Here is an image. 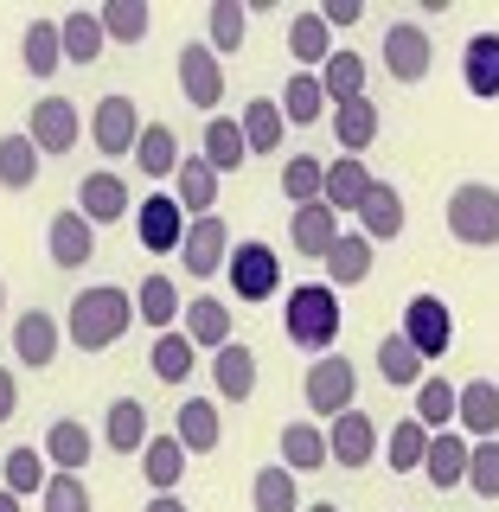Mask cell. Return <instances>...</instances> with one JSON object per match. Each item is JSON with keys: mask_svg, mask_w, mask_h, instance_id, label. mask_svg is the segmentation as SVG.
Here are the masks:
<instances>
[{"mask_svg": "<svg viewBox=\"0 0 499 512\" xmlns=\"http://www.w3.org/2000/svg\"><path fill=\"white\" fill-rule=\"evenodd\" d=\"M64 327H71L77 352H103L135 327V295L116 288V282H96V288H84V295L71 301V320H64Z\"/></svg>", "mask_w": 499, "mask_h": 512, "instance_id": "1", "label": "cell"}, {"mask_svg": "<svg viewBox=\"0 0 499 512\" xmlns=\"http://www.w3.org/2000/svg\"><path fill=\"white\" fill-rule=\"evenodd\" d=\"M282 327H288V340H295V346L327 352L333 340H340V288H327V282H301V288H288Z\"/></svg>", "mask_w": 499, "mask_h": 512, "instance_id": "2", "label": "cell"}, {"mask_svg": "<svg viewBox=\"0 0 499 512\" xmlns=\"http://www.w3.org/2000/svg\"><path fill=\"white\" fill-rule=\"evenodd\" d=\"M448 231H455V244H474V250L499 244V186L468 180L448 192Z\"/></svg>", "mask_w": 499, "mask_h": 512, "instance_id": "3", "label": "cell"}, {"mask_svg": "<svg viewBox=\"0 0 499 512\" xmlns=\"http://www.w3.org/2000/svg\"><path fill=\"white\" fill-rule=\"evenodd\" d=\"M186 205L173 199V192H148V205L135 212V231H141V250L148 256H180L186 244Z\"/></svg>", "mask_w": 499, "mask_h": 512, "instance_id": "4", "label": "cell"}, {"mask_svg": "<svg viewBox=\"0 0 499 512\" xmlns=\"http://www.w3.org/2000/svg\"><path fill=\"white\" fill-rule=\"evenodd\" d=\"M224 276H231V288L244 301H269L282 288V256L269 244H231V256H224Z\"/></svg>", "mask_w": 499, "mask_h": 512, "instance_id": "5", "label": "cell"}, {"mask_svg": "<svg viewBox=\"0 0 499 512\" xmlns=\"http://www.w3.org/2000/svg\"><path fill=\"white\" fill-rule=\"evenodd\" d=\"M308 410H320V416H340V410H352L359 404V372H352V359H333V352H320V359L308 365Z\"/></svg>", "mask_w": 499, "mask_h": 512, "instance_id": "6", "label": "cell"}, {"mask_svg": "<svg viewBox=\"0 0 499 512\" xmlns=\"http://www.w3.org/2000/svg\"><path fill=\"white\" fill-rule=\"evenodd\" d=\"M26 135H32V148H39L45 160H52V154H71L77 135H84V116H77L71 96H45V103H32Z\"/></svg>", "mask_w": 499, "mask_h": 512, "instance_id": "7", "label": "cell"}, {"mask_svg": "<svg viewBox=\"0 0 499 512\" xmlns=\"http://www.w3.org/2000/svg\"><path fill=\"white\" fill-rule=\"evenodd\" d=\"M404 340L423 352V359H442V352L455 346V308H448L442 295H410V308H404Z\"/></svg>", "mask_w": 499, "mask_h": 512, "instance_id": "8", "label": "cell"}, {"mask_svg": "<svg viewBox=\"0 0 499 512\" xmlns=\"http://www.w3.org/2000/svg\"><path fill=\"white\" fill-rule=\"evenodd\" d=\"M90 141H96V154H128V160H135V141H141L135 96H103L96 116H90Z\"/></svg>", "mask_w": 499, "mask_h": 512, "instance_id": "9", "label": "cell"}, {"mask_svg": "<svg viewBox=\"0 0 499 512\" xmlns=\"http://www.w3.org/2000/svg\"><path fill=\"white\" fill-rule=\"evenodd\" d=\"M429 58H436V45H429V32L416 20H397L391 32H384V71H391L397 84H423Z\"/></svg>", "mask_w": 499, "mask_h": 512, "instance_id": "10", "label": "cell"}, {"mask_svg": "<svg viewBox=\"0 0 499 512\" xmlns=\"http://www.w3.org/2000/svg\"><path fill=\"white\" fill-rule=\"evenodd\" d=\"M180 90H186L192 109H218L224 103V64H218L212 45H199V39L180 45Z\"/></svg>", "mask_w": 499, "mask_h": 512, "instance_id": "11", "label": "cell"}, {"mask_svg": "<svg viewBox=\"0 0 499 512\" xmlns=\"http://www.w3.org/2000/svg\"><path fill=\"white\" fill-rule=\"evenodd\" d=\"M359 237H372V244H391V237H404V218H410V205H404V192H397L391 180H372V192L359 199Z\"/></svg>", "mask_w": 499, "mask_h": 512, "instance_id": "12", "label": "cell"}, {"mask_svg": "<svg viewBox=\"0 0 499 512\" xmlns=\"http://www.w3.org/2000/svg\"><path fill=\"white\" fill-rule=\"evenodd\" d=\"M224 256H231V224H224L218 212L192 218L186 224V244H180V263L192 269V276H218Z\"/></svg>", "mask_w": 499, "mask_h": 512, "instance_id": "13", "label": "cell"}, {"mask_svg": "<svg viewBox=\"0 0 499 512\" xmlns=\"http://www.w3.org/2000/svg\"><path fill=\"white\" fill-rule=\"evenodd\" d=\"M327 455L340 461V468H365V461L378 455V423L359 404L340 410V416H333V429H327Z\"/></svg>", "mask_w": 499, "mask_h": 512, "instance_id": "14", "label": "cell"}, {"mask_svg": "<svg viewBox=\"0 0 499 512\" xmlns=\"http://www.w3.org/2000/svg\"><path fill=\"white\" fill-rule=\"evenodd\" d=\"M455 429L461 436H480V442L499 436V384L493 378H468L455 391Z\"/></svg>", "mask_w": 499, "mask_h": 512, "instance_id": "15", "label": "cell"}, {"mask_svg": "<svg viewBox=\"0 0 499 512\" xmlns=\"http://www.w3.org/2000/svg\"><path fill=\"white\" fill-rule=\"evenodd\" d=\"M45 250H52L58 269H84L96 256V224L84 212H58L52 224H45Z\"/></svg>", "mask_w": 499, "mask_h": 512, "instance_id": "16", "label": "cell"}, {"mask_svg": "<svg viewBox=\"0 0 499 512\" xmlns=\"http://www.w3.org/2000/svg\"><path fill=\"white\" fill-rule=\"evenodd\" d=\"M288 244H295L301 256H314V263H327V250L340 244V212H333V205H295Z\"/></svg>", "mask_w": 499, "mask_h": 512, "instance_id": "17", "label": "cell"}, {"mask_svg": "<svg viewBox=\"0 0 499 512\" xmlns=\"http://www.w3.org/2000/svg\"><path fill=\"white\" fill-rule=\"evenodd\" d=\"M468 455H474V442L461 436V429H436L429 436V455H423V474H429V487H461L468 480Z\"/></svg>", "mask_w": 499, "mask_h": 512, "instance_id": "18", "label": "cell"}, {"mask_svg": "<svg viewBox=\"0 0 499 512\" xmlns=\"http://www.w3.org/2000/svg\"><path fill=\"white\" fill-rule=\"evenodd\" d=\"M327 116H333V141H340V148H346L352 160H365V148L378 141V103H372V96H352V103H333Z\"/></svg>", "mask_w": 499, "mask_h": 512, "instance_id": "19", "label": "cell"}, {"mask_svg": "<svg viewBox=\"0 0 499 512\" xmlns=\"http://www.w3.org/2000/svg\"><path fill=\"white\" fill-rule=\"evenodd\" d=\"M77 212H84L96 231H103V224H116L128 212V180H122V173H109V167L90 173V180L77 186Z\"/></svg>", "mask_w": 499, "mask_h": 512, "instance_id": "20", "label": "cell"}, {"mask_svg": "<svg viewBox=\"0 0 499 512\" xmlns=\"http://www.w3.org/2000/svg\"><path fill=\"white\" fill-rule=\"evenodd\" d=\"M13 359H26L32 372H45V365L58 359V320L45 308H32V314L13 320Z\"/></svg>", "mask_w": 499, "mask_h": 512, "instance_id": "21", "label": "cell"}, {"mask_svg": "<svg viewBox=\"0 0 499 512\" xmlns=\"http://www.w3.org/2000/svg\"><path fill=\"white\" fill-rule=\"evenodd\" d=\"M173 436L186 442V455H212L224 442V423H218V404H205V397H186L180 410H173Z\"/></svg>", "mask_w": 499, "mask_h": 512, "instance_id": "22", "label": "cell"}, {"mask_svg": "<svg viewBox=\"0 0 499 512\" xmlns=\"http://www.w3.org/2000/svg\"><path fill=\"white\" fill-rule=\"evenodd\" d=\"M365 192H372V167L352 160V154H340L327 167V180H320V205H333V212H359Z\"/></svg>", "mask_w": 499, "mask_h": 512, "instance_id": "23", "label": "cell"}, {"mask_svg": "<svg viewBox=\"0 0 499 512\" xmlns=\"http://www.w3.org/2000/svg\"><path fill=\"white\" fill-rule=\"evenodd\" d=\"M180 135H173L167 122H141V141H135V167L148 173V180H173L180 173Z\"/></svg>", "mask_w": 499, "mask_h": 512, "instance_id": "24", "label": "cell"}, {"mask_svg": "<svg viewBox=\"0 0 499 512\" xmlns=\"http://www.w3.org/2000/svg\"><path fill=\"white\" fill-rule=\"evenodd\" d=\"M173 199L186 205V218H205L218 205V173H212V160H205V154H186L180 160V173H173Z\"/></svg>", "mask_w": 499, "mask_h": 512, "instance_id": "25", "label": "cell"}, {"mask_svg": "<svg viewBox=\"0 0 499 512\" xmlns=\"http://www.w3.org/2000/svg\"><path fill=\"white\" fill-rule=\"evenodd\" d=\"M103 442L116 448V455H141L148 448V404L141 397H116L103 416Z\"/></svg>", "mask_w": 499, "mask_h": 512, "instance_id": "26", "label": "cell"}, {"mask_svg": "<svg viewBox=\"0 0 499 512\" xmlns=\"http://www.w3.org/2000/svg\"><path fill=\"white\" fill-rule=\"evenodd\" d=\"M212 384H218V397L224 404H244V397L256 391V352L250 346H218V359H212Z\"/></svg>", "mask_w": 499, "mask_h": 512, "instance_id": "27", "label": "cell"}, {"mask_svg": "<svg viewBox=\"0 0 499 512\" xmlns=\"http://www.w3.org/2000/svg\"><path fill=\"white\" fill-rule=\"evenodd\" d=\"M180 333L192 346H231V308L224 301H212V295H199V301H186V314H180Z\"/></svg>", "mask_w": 499, "mask_h": 512, "instance_id": "28", "label": "cell"}, {"mask_svg": "<svg viewBox=\"0 0 499 512\" xmlns=\"http://www.w3.org/2000/svg\"><path fill=\"white\" fill-rule=\"evenodd\" d=\"M90 455H96V436H90L84 423H77V416H58V423L45 429V461H58L64 474H77Z\"/></svg>", "mask_w": 499, "mask_h": 512, "instance_id": "29", "label": "cell"}, {"mask_svg": "<svg viewBox=\"0 0 499 512\" xmlns=\"http://www.w3.org/2000/svg\"><path fill=\"white\" fill-rule=\"evenodd\" d=\"M282 468H295V474H320V468H333V455H327V429H314V423H288V429H282Z\"/></svg>", "mask_w": 499, "mask_h": 512, "instance_id": "30", "label": "cell"}, {"mask_svg": "<svg viewBox=\"0 0 499 512\" xmlns=\"http://www.w3.org/2000/svg\"><path fill=\"white\" fill-rule=\"evenodd\" d=\"M461 84L474 96H499V32H474L461 52Z\"/></svg>", "mask_w": 499, "mask_h": 512, "instance_id": "31", "label": "cell"}, {"mask_svg": "<svg viewBox=\"0 0 499 512\" xmlns=\"http://www.w3.org/2000/svg\"><path fill=\"white\" fill-rule=\"evenodd\" d=\"M58 45H64V64H96V58H103V20H96L90 7L64 13V20H58Z\"/></svg>", "mask_w": 499, "mask_h": 512, "instance_id": "32", "label": "cell"}, {"mask_svg": "<svg viewBox=\"0 0 499 512\" xmlns=\"http://www.w3.org/2000/svg\"><path fill=\"white\" fill-rule=\"evenodd\" d=\"M205 160H212L218 180H224V173H237V167H250V141H244V128H237L231 116L205 122Z\"/></svg>", "mask_w": 499, "mask_h": 512, "instance_id": "33", "label": "cell"}, {"mask_svg": "<svg viewBox=\"0 0 499 512\" xmlns=\"http://www.w3.org/2000/svg\"><path fill=\"white\" fill-rule=\"evenodd\" d=\"M365 276H372V237L340 231V244L327 250V288H359Z\"/></svg>", "mask_w": 499, "mask_h": 512, "instance_id": "34", "label": "cell"}, {"mask_svg": "<svg viewBox=\"0 0 499 512\" xmlns=\"http://www.w3.org/2000/svg\"><path fill=\"white\" fill-rule=\"evenodd\" d=\"M141 474H148L154 493H173L186 474V442L180 436H148V448H141Z\"/></svg>", "mask_w": 499, "mask_h": 512, "instance_id": "35", "label": "cell"}, {"mask_svg": "<svg viewBox=\"0 0 499 512\" xmlns=\"http://www.w3.org/2000/svg\"><path fill=\"white\" fill-rule=\"evenodd\" d=\"M237 128H244V141H250V160H256V154H276V148H282V135H288L282 103H263V96H250V103H244Z\"/></svg>", "mask_w": 499, "mask_h": 512, "instance_id": "36", "label": "cell"}, {"mask_svg": "<svg viewBox=\"0 0 499 512\" xmlns=\"http://www.w3.org/2000/svg\"><path fill=\"white\" fill-rule=\"evenodd\" d=\"M180 314H186V301H180V288H173V276H148V282L135 288V320L173 333V320H180Z\"/></svg>", "mask_w": 499, "mask_h": 512, "instance_id": "37", "label": "cell"}, {"mask_svg": "<svg viewBox=\"0 0 499 512\" xmlns=\"http://www.w3.org/2000/svg\"><path fill=\"white\" fill-rule=\"evenodd\" d=\"M250 506H256V512H301V487H295V468H282V461H269V468H256V480H250Z\"/></svg>", "mask_w": 499, "mask_h": 512, "instance_id": "38", "label": "cell"}, {"mask_svg": "<svg viewBox=\"0 0 499 512\" xmlns=\"http://www.w3.org/2000/svg\"><path fill=\"white\" fill-rule=\"evenodd\" d=\"M96 20H103V39H116V45H141L154 32L148 0H103V7H96Z\"/></svg>", "mask_w": 499, "mask_h": 512, "instance_id": "39", "label": "cell"}, {"mask_svg": "<svg viewBox=\"0 0 499 512\" xmlns=\"http://www.w3.org/2000/svg\"><path fill=\"white\" fill-rule=\"evenodd\" d=\"M378 378L397 384V391H404V384L416 391V384L429 378V372H423V352H416L404 333H384V340H378Z\"/></svg>", "mask_w": 499, "mask_h": 512, "instance_id": "40", "label": "cell"}, {"mask_svg": "<svg viewBox=\"0 0 499 512\" xmlns=\"http://www.w3.org/2000/svg\"><path fill=\"white\" fill-rule=\"evenodd\" d=\"M288 52H295L301 71L327 64V58H333V26L320 20V13H295V20H288Z\"/></svg>", "mask_w": 499, "mask_h": 512, "instance_id": "41", "label": "cell"}, {"mask_svg": "<svg viewBox=\"0 0 499 512\" xmlns=\"http://www.w3.org/2000/svg\"><path fill=\"white\" fill-rule=\"evenodd\" d=\"M276 103H282V122H301V128L320 122V116L333 109V103H327V90H320V71H295Z\"/></svg>", "mask_w": 499, "mask_h": 512, "instance_id": "42", "label": "cell"}, {"mask_svg": "<svg viewBox=\"0 0 499 512\" xmlns=\"http://www.w3.org/2000/svg\"><path fill=\"white\" fill-rule=\"evenodd\" d=\"M45 480H52L45 474V448H13V455H0V487L7 493L26 500V493H45Z\"/></svg>", "mask_w": 499, "mask_h": 512, "instance_id": "43", "label": "cell"}, {"mask_svg": "<svg viewBox=\"0 0 499 512\" xmlns=\"http://www.w3.org/2000/svg\"><path fill=\"white\" fill-rule=\"evenodd\" d=\"M32 180H39V148H32V135H0V186L26 192Z\"/></svg>", "mask_w": 499, "mask_h": 512, "instance_id": "44", "label": "cell"}, {"mask_svg": "<svg viewBox=\"0 0 499 512\" xmlns=\"http://www.w3.org/2000/svg\"><path fill=\"white\" fill-rule=\"evenodd\" d=\"M320 90H327V103H352V96H365V58L359 52H333L320 64Z\"/></svg>", "mask_w": 499, "mask_h": 512, "instance_id": "45", "label": "cell"}, {"mask_svg": "<svg viewBox=\"0 0 499 512\" xmlns=\"http://www.w3.org/2000/svg\"><path fill=\"white\" fill-rule=\"evenodd\" d=\"M416 423L429 429V436H436V429H455V384L448 378H423L416 384Z\"/></svg>", "mask_w": 499, "mask_h": 512, "instance_id": "46", "label": "cell"}, {"mask_svg": "<svg viewBox=\"0 0 499 512\" xmlns=\"http://www.w3.org/2000/svg\"><path fill=\"white\" fill-rule=\"evenodd\" d=\"M148 359H154V378H167V384H186V378H192V365H199V346H192L186 333H160Z\"/></svg>", "mask_w": 499, "mask_h": 512, "instance_id": "47", "label": "cell"}, {"mask_svg": "<svg viewBox=\"0 0 499 512\" xmlns=\"http://www.w3.org/2000/svg\"><path fill=\"white\" fill-rule=\"evenodd\" d=\"M20 52H26V71H32V77H52L58 64H64L58 20H32V26H26V39H20Z\"/></svg>", "mask_w": 499, "mask_h": 512, "instance_id": "48", "label": "cell"}, {"mask_svg": "<svg viewBox=\"0 0 499 512\" xmlns=\"http://www.w3.org/2000/svg\"><path fill=\"white\" fill-rule=\"evenodd\" d=\"M423 455H429V429L416 423V416H404V423L391 429V442H384V461H391L397 474H410V468H423Z\"/></svg>", "mask_w": 499, "mask_h": 512, "instance_id": "49", "label": "cell"}, {"mask_svg": "<svg viewBox=\"0 0 499 512\" xmlns=\"http://www.w3.org/2000/svg\"><path fill=\"white\" fill-rule=\"evenodd\" d=\"M320 180H327V167L308 154H295V160H282V192L295 205H320Z\"/></svg>", "mask_w": 499, "mask_h": 512, "instance_id": "50", "label": "cell"}, {"mask_svg": "<svg viewBox=\"0 0 499 512\" xmlns=\"http://www.w3.org/2000/svg\"><path fill=\"white\" fill-rule=\"evenodd\" d=\"M212 52H237L244 45V0H212Z\"/></svg>", "mask_w": 499, "mask_h": 512, "instance_id": "51", "label": "cell"}, {"mask_svg": "<svg viewBox=\"0 0 499 512\" xmlns=\"http://www.w3.org/2000/svg\"><path fill=\"white\" fill-rule=\"evenodd\" d=\"M468 487L480 500H499V442H474L468 455Z\"/></svg>", "mask_w": 499, "mask_h": 512, "instance_id": "52", "label": "cell"}, {"mask_svg": "<svg viewBox=\"0 0 499 512\" xmlns=\"http://www.w3.org/2000/svg\"><path fill=\"white\" fill-rule=\"evenodd\" d=\"M45 512H90V487L58 468L52 480H45Z\"/></svg>", "mask_w": 499, "mask_h": 512, "instance_id": "53", "label": "cell"}, {"mask_svg": "<svg viewBox=\"0 0 499 512\" xmlns=\"http://www.w3.org/2000/svg\"><path fill=\"white\" fill-rule=\"evenodd\" d=\"M320 20H327V26H359L365 20V0H327V7H320Z\"/></svg>", "mask_w": 499, "mask_h": 512, "instance_id": "54", "label": "cell"}, {"mask_svg": "<svg viewBox=\"0 0 499 512\" xmlns=\"http://www.w3.org/2000/svg\"><path fill=\"white\" fill-rule=\"evenodd\" d=\"M13 410H20V384H13V372L0 365V423H13Z\"/></svg>", "mask_w": 499, "mask_h": 512, "instance_id": "55", "label": "cell"}, {"mask_svg": "<svg viewBox=\"0 0 499 512\" xmlns=\"http://www.w3.org/2000/svg\"><path fill=\"white\" fill-rule=\"evenodd\" d=\"M148 512H186V506L173 500V493H154V500H148Z\"/></svg>", "mask_w": 499, "mask_h": 512, "instance_id": "56", "label": "cell"}, {"mask_svg": "<svg viewBox=\"0 0 499 512\" xmlns=\"http://www.w3.org/2000/svg\"><path fill=\"white\" fill-rule=\"evenodd\" d=\"M0 512H20V493H7V487H0Z\"/></svg>", "mask_w": 499, "mask_h": 512, "instance_id": "57", "label": "cell"}, {"mask_svg": "<svg viewBox=\"0 0 499 512\" xmlns=\"http://www.w3.org/2000/svg\"><path fill=\"white\" fill-rule=\"evenodd\" d=\"M301 512H340V506H333V500H320V506H301Z\"/></svg>", "mask_w": 499, "mask_h": 512, "instance_id": "58", "label": "cell"}, {"mask_svg": "<svg viewBox=\"0 0 499 512\" xmlns=\"http://www.w3.org/2000/svg\"><path fill=\"white\" fill-rule=\"evenodd\" d=\"M0 308H7V282H0Z\"/></svg>", "mask_w": 499, "mask_h": 512, "instance_id": "59", "label": "cell"}]
</instances>
